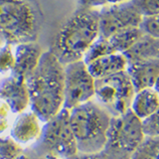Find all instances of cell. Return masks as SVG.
<instances>
[{"instance_id":"obj_1","label":"cell","mask_w":159,"mask_h":159,"mask_svg":"<svg viewBox=\"0 0 159 159\" xmlns=\"http://www.w3.org/2000/svg\"><path fill=\"white\" fill-rule=\"evenodd\" d=\"M27 84L30 107L42 122H47L64 108L65 68L51 51L42 54Z\"/></svg>"},{"instance_id":"obj_2","label":"cell","mask_w":159,"mask_h":159,"mask_svg":"<svg viewBox=\"0 0 159 159\" xmlns=\"http://www.w3.org/2000/svg\"><path fill=\"white\" fill-rule=\"evenodd\" d=\"M98 37V10L79 7L60 28L50 51L66 66L82 61Z\"/></svg>"},{"instance_id":"obj_3","label":"cell","mask_w":159,"mask_h":159,"mask_svg":"<svg viewBox=\"0 0 159 159\" xmlns=\"http://www.w3.org/2000/svg\"><path fill=\"white\" fill-rule=\"evenodd\" d=\"M41 22L37 0H0V37L5 43L36 42Z\"/></svg>"},{"instance_id":"obj_4","label":"cell","mask_w":159,"mask_h":159,"mask_svg":"<svg viewBox=\"0 0 159 159\" xmlns=\"http://www.w3.org/2000/svg\"><path fill=\"white\" fill-rule=\"evenodd\" d=\"M69 111L79 153L102 152L112 116L93 99Z\"/></svg>"},{"instance_id":"obj_5","label":"cell","mask_w":159,"mask_h":159,"mask_svg":"<svg viewBox=\"0 0 159 159\" xmlns=\"http://www.w3.org/2000/svg\"><path fill=\"white\" fill-rule=\"evenodd\" d=\"M144 136L141 120L129 109L111 117L102 152L107 159H130Z\"/></svg>"},{"instance_id":"obj_6","label":"cell","mask_w":159,"mask_h":159,"mask_svg":"<svg viewBox=\"0 0 159 159\" xmlns=\"http://www.w3.org/2000/svg\"><path fill=\"white\" fill-rule=\"evenodd\" d=\"M34 152L39 156L51 154L70 159L79 153L77 142L70 123V111L63 108L53 118L44 123L42 133Z\"/></svg>"},{"instance_id":"obj_7","label":"cell","mask_w":159,"mask_h":159,"mask_svg":"<svg viewBox=\"0 0 159 159\" xmlns=\"http://www.w3.org/2000/svg\"><path fill=\"white\" fill-rule=\"evenodd\" d=\"M134 94L135 89L126 71L94 82L96 102L111 116H119L129 111Z\"/></svg>"},{"instance_id":"obj_8","label":"cell","mask_w":159,"mask_h":159,"mask_svg":"<svg viewBox=\"0 0 159 159\" xmlns=\"http://www.w3.org/2000/svg\"><path fill=\"white\" fill-rule=\"evenodd\" d=\"M65 68L64 108H72L92 101L94 98V80L84 61L68 64Z\"/></svg>"},{"instance_id":"obj_9","label":"cell","mask_w":159,"mask_h":159,"mask_svg":"<svg viewBox=\"0 0 159 159\" xmlns=\"http://www.w3.org/2000/svg\"><path fill=\"white\" fill-rule=\"evenodd\" d=\"M143 16L132 1H126L98 10L99 37L108 38L128 28L140 27Z\"/></svg>"},{"instance_id":"obj_10","label":"cell","mask_w":159,"mask_h":159,"mask_svg":"<svg viewBox=\"0 0 159 159\" xmlns=\"http://www.w3.org/2000/svg\"><path fill=\"white\" fill-rule=\"evenodd\" d=\"M0 99L7 103L13 113L20 114L30 106L27 80L10 74L0 82Z\"/></svg>"},{"instance_id":"obj_11","label":"cell","mask_w":159,"mask_h":159,"mask_svg":"<svg viewBox=\"0 0 159 159\" xmlns=\"http://www.w3.org/2000/svg\"><path fill=\"white\" fill-rule=\"evenodd\" d=\"M42 54V49L36 42L21 43L14 46L15 66L11 74L28 80L37 69Z\"/></svg>"},{"instance_id":"obj_12","label":"cell","mask_w":159,"mask_h":159,"mask_svg":"<svg viewBox=\"0 0 159 159\" xmlns=\"http://www.w3.org/2000/svg\"><path fill=\"white\" fill-rule=\"evenodd\" d=\"M41 133V120L31 111L18 114L10 130V137L22 146L36 143Z\"/></svg>"},{"instance_id":"obj_13","label":"cell","mask_w":159,"mask_h":159,"mask_svg":"<svg viewBox=\"0 0 159 159\" xmlns=\"http://www.w3.org/2000/svg\"><path fill=\"white\" fill-rule=\"evenodd\" d=\"M126 72L135 92L153 88L159 76V59H136L128 61Z\"/></svg>"},{"instance_id":"obj_14","label":"cell","mask_w":159,"mask_h":159,"mask_svg":"<svg viewBox=\"0 0 159 159\" xmlns=\"http://www.w3.org/2000/svg\"><path fill=\"white\" fill-rule=\"evenodd\" d=\"M128 61L125 55L121 53H113L101 57L87 65L89 73L94 80L102 79L111 75L125 72Z\"/></svg>"},{"instance_id":"obj_15","label":"cell","mask_w":159,"mask_h":159,"mask_svg":"<svg viewBox=\"0 0 159 159\" xmlns=\"http://www.w3.org/2000/svg\"><path fill=\"white\" fill-rule=\"evenodd\" d=\"M159 107V93L153 88L142 89L135 92L130 111L140 120H143Z\"/></svg>"},{"instance_id":"obj_16","label":"cell","mask_w":159,"mask_h":159,"mask_svg":"<svg viewBox=\"0 0 159 159\" xmlns=\"http://www.w3.org/2000/svg\"><path fill=\"white\" fill-rule=\"evenodd\" d=\"M143 35L140 27L128 28L116 32L107 39H108L114 52L124 54L129 51L142 38Z\"/></svg>"},{"instance_id":"obj_17","label":"cell","mask_w":159,"mask_h":159,"mask_svg":"<svg viewBox=\"0 0 159 159\" xmlns=\"http://www.w3.org/2000/svg\"><path fill=\"white\" fill-rule=\"evenodd\" d=\"M124 55L127 61L136 59H159V39L143 35L142 38Z\"/></svg>"},{"instance_id":"obj_18","label":"cell","mask_w":159,"mask_h":159,"mask_svg":"<svg viewBox=\"0 0 159 159\" xmlns=\"http://www.w3.org/2000/svg\"><path fill=\"white\" fill-rule=\"evenodd\" d=\"M130 159H159V136H144Z\"/></svg>"},{"instance_id":"obj_19","label":"cell","mask_w":159,"mask_h":159,"mask_svg":"<svg viewBox=\"0 0 159 159\" xmlns=\"http://www.w3.org/2000/svg\"><path fill=\"white\" fill-rule=\"evenodd\" d=\"M113 53H116V52L113 51L108 39L98 37L88 50V52L83 58V61L84 64L88 65L89 63H91L98 58L107 56V55H111Z\"/></svg>"},{"instance_id":"obj_20","label":"cell","mask_w":159,"mask_h":159,"mask_svg":"<svg viewBox=\"0 0 159 159\" xmlns=\"http://www.w3.org/2000/svg\"><path fill=\"white\" fill-rule=\"evenodd\" d=\"M23 153L22 146L11 137L0 136V159H16Z\"/></svg>"},{"instance_id":"obj_21","label":"cell","mask_w":159,"mask_h":159,"mask_svg":"<svg viewBox=\"0 0 159 159\" xmlns=\"http://www.w3.org/2000/svg\"><path fill=\"white\" fill-rule=\"evenodd\" d=\"M15 66L14 46L5 43L0 47V74H7L13 71Z\"/></svg>"},{"instance_id":"obj_22","label":"cell","mask_w":159,"mask_h":159,"mask_svg":"<svg viewBox=\"0 0 159 159\" xmlns=\"http://www.w3.org/2000/svg\"><path fill=\"white\" fill-rule=\"evenodd\" d=\"M143 17L159 15V0H131Z\"/></svg>"},{"instance_id":"obj_23","label":"cell","mask_w":159,"mask_h":159,"mask_svg":"<svg viewBox=\"0 0 159 159\" xmlns=\"http://www.w3.org/2000/svg\"><path fill=\"white\" fill-rule=\"evenodd\" d=\"M141 124L145 136H159V107L151 116L141 120Z\"/></svg>"},{"instance_id":"obj_24","label":"cell","mask_w":159,"mask_h":159,"mask_svg":"<svg viewBox=\"0 0 159 159\" xmlns=\"http://www.w3.org/2000/svg\"><path fill=\"white\" fill-rule=\"evenodd\" d=\"M140 29L144 35L151 38L159 39V15L143 17Z\"/></svg>"},{"instance_id":"obj_25","label":"cell","mask_w":159,"mask_h":159,"mask_svg":"<svg viewBox=\"0 0 159 159\" xmlns=\"http://www.w3.org/2000/svg\"><path fill=\"white\" fill-rule=\"evenodd\" d=\"M126 1H131V0H78V4L79 7L82 8L99 10L103 7L111 6V5H116Z\"/></svg>"},{"instance_id":"obj_26","label":"cell","mask_w":159,"mask_h":159,"mask_svg":"<svg viewBox=\"0 0 159 159\" xmlns=\"http://www.w3.org/2000/svg\"><path fill=\"white\" fill-rule=\"evenodd\" d=\"M11 112L7 103L0 99V134L9 127V114Z\"/></svg>"},{"instance_id":"obj_27","label":"cell","mask_w":159,"mask_h":159,"mask_svg":"<svg viewBox=\"0 0 159 159\" xmlns=\"http://www.w3.org/2000/svg\"><path fill=\"white\" fill-rule=\"evenodd\" d=\"M70 159H107V157L102 151L98 153H78Z\"/></svg>"},{"instance_id":"obj_28","label":"cell","mask_w":159,"mask_h":159,"mask_svg":"<svg viewBox=\"0 0 159 159\" xmlns=\"http://www.w3.org/2000/svg\"><path fill=\"white\" fill-rule=\"evenodd\" d=\"M16 159H45V158L42 157V156H39L38 154H36V153L33 151L31 153H25L24 152L22 155H20Z\"/></svg>"},{"instance_id":"obj_29","label":"cell","mask_w":159,"mask_h":159,"mask_svg":"<svg viewBox=\"0 0 159 159\" xmlns=\"http://www.w3.org/2000/svg\"><path fill=\"white\" fill-rule=\"evenodd\" d=\"M45 159H65V158H62V157H59V156H56V155H51V154H48V155H45L44 156Z\"/></svg>"},{"instance_id":"obj_30","label":"cell","mask_w":159,"mask_h":159,"mask_svg":"<svg viewBox=\"0 0 159 159\" xmlns=\"http://www.w3.org/2000/svg\"><path fill=\"white\" fill-rule=\"evenodd\" d=\"M153 89H155V91L159 93V76H158V78L156 79V81H155V83H154V86H153Z\"/></svg>"}]
</instances>
